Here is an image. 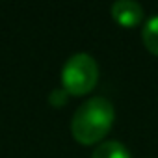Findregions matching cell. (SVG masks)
Wrapping results in <instances>:
<instances>
[{
  "mask_svg": "<svg viewBox=\"0 0 158 158\" xmlns=\"http://www.w3.org/2000/svg\"><path fill=\"white\" fill-rule=\"evenodd\" d=\"M112 19L125 28H134L143 21V8L134 0H119L112 6Z\"/></svg>",
  "mask_w": 158,
  "mask_h": 158,
  "instance_id": "obj_3",
  "label": "cell"
},
{
  "mask_svg": "<svg viewBox=\"0 0 158 158\" xmlns=\"http://www.w3.org/2000/svg\"><path fill=\"white\" fill-rule=\"evenodd\" d=\"M99 80V65L97 61L84 52H78L71 56L61 71V88L73 95V97H82L89 93Z\"/></svg>",
  "mask_w": 158,
  "mask_h": 158,
  "instance_id": "obj_2",
  "label": "cell"
},
{
  "mask_svg": "<svg viewBox=\"0 0 158 158\" xmlns=\"http://www.w3.org/2000/svg\"><path fill=\"white\" fill-rule=\"evenodd\" d=\"M67 99H69V93H67L63 88L52 89L50 95H48V102H50V106H54V108H61V106L67 102Z\"/></svg>",
  "mask_w": 158,
  "mask_h": 158,
  "instance_id": "obj_6",
  "label": "cell"
},
{
  "mask_svg": "<svg viewBox=\"0 0 158 158\" xmlns=\"http://www.w3.org/2000/svg\"><path fill=\"white\" fill-rule=\"evenodd\" d=\"M141 39H143L145 48H147L151 54L158 56V15L151 17V19L143 24Z\"/></svg>",
  "mask_w": 158,
  "mask_h": 158,
  "instance_id": "obj_5",
  "label": "cell"
},
{
  "mask_svg": "<svg viewBox=\"0 0 158 158\" xmlns=\"http://www.w3.org/2000/svg\"><path fill=\"white\" fill-rule=\"evenodd\" d=\"M115 119L114 104L104 97H93L78 106L71 121L73 138L82 145L99 143L112 128Z\"/></svg>",
  "mask_w": 158,
  "mask_h": 158,
  "instance_id": "obj_1",
  "label": "cell"
},
{
  "mask_svg": "<svg viewBox=\"0 0 158 158\" xmlns=\"http://www.w3.org/2000/svg\"><path fill=\"white\" fill-rule=\"evenodd\" d=\"M91 158H132V156H130L128 149H127L121 141L110 139V141L101 143V145L93 151Z\"/></svg>",
  "mask_w": 158,
  "mask_h": 158,
  "instance_id": "obj_4",
  "label": "cell"
}]
</instances>
